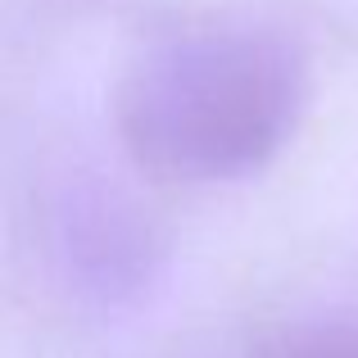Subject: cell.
Listing matches in <instances>:
<instances>
[{
    "label": "cell",
    "instance_id": "cell-1",
    "mask_svg": "<svg viewBox=\"0 0 358 358\" xmlns=\"http://www.w3.org/2000/svg\"><path fill=\"white\" fill-rule=\"evenodd\" d=\"M308 59L286 32L209 23L159 36L114 96L122 150L159 182H236L286 150L304 118Z\"/></svg>",
    "mask_w": 358,
    "mask_h": 358
},
{
    "label": "cell",
    "instance_id": "cell-2",
    "mask_svg": "<svg viewBox=\"0 0 358 358\" xmlns=\"http://www.w3.org/2000/svg\"><path fill=\"white\" fill-rule=\"evenodd\" d=\"M259 358H358L354 322H295L281 327Z\"/></svg>",
    "mask_w": 358,
    "mask_h": 358
}]
</instances>
